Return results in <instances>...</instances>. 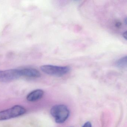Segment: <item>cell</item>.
Wrapping results in <instances>:
<instances>
[{
    "mask_svg": "<svg viewBox=\"0 0 127 127\" xmlns=\"http://www.w3.org/2000/svg\"><path fill=\"white\" fill-rule=\"evenodd\" d=\"M50 113L55 118L56 123L62 124L68 119L70 111L67 107L64 105H56L51 108Z\"/></svg>",
    "mask_w": 127,
    "mask_h": 127,
    "instance_id": "cell-1",
    "label": "cell"
},
{
    "mask_svg": "<svg viewBox=\"0 0 127 127\" xmlns=\"http://www.w3.org/2000/svg\"><path fill=\"white\" fill-rule=\"evenodd\" d=\"M26 112V110L21 105H14L11 108L0 111V121L20 116Z\"/></svg>",
    "mask_w": 127,
    "mask_h": 127,
    "instance_id": "cell-2",
    "label": "cell"
},
{
    "mask_svg": "<svg viewBox=\"0 0 127 127\" xmlns=\"http://www.w3.org/2000/svg\"><path fill=\"white\" fill-rule=\"evenodd\" d=\"M40 68L45 73L57 76H63L68 73L70 70V68L68 66H59L52 65H43Z\"/></svg>",
    "mask_w": 127,
    "mask_h": 127,
    "instance_id": "cell-3",
    "label": "cell"
},
{
    "mask_svg": "<svg viewBox=\"0 0 127 127\" xmlns=\"http://www.w3.org/2000/svg\"><path fill=\"white\" fill-rule=\"evenodd\" d=\"M21 76L20 69L0 70V82H9L18 78Z\"/></svg>",
    "mask_w": 127,
    "mask_h": 127,
    "instance_id": "cell-4",
    "label": "cell"
},
{
    "mask_svg": "<svg viewBox=\"0 0 127 127\" xmlns=\"http://www.w3.org/2000/svg\"><path fill=\"white\" fill-rule=\"evenodd\" d=\"M44 92L42 90H35L31 92L27 96V101L30 102H34L41 99L43 96Z\"/></svg>",
    "mask_w": 127,
    "mask_h": 127,
    "instance_id": "cell-5",
    "label": "cell"
},
{
    "mask_svg": "<svg viewBox=\"0 0 127 127\" xmlns=\"http://www.w3.org/2000/svg\"><path fill=\"white\" fill-rule=\"evenodd\" d=\"M21 76L32 77V78H39L41 76L40 72L32 68H26L20 69Z\"/></svg>",
    "mask_w": 127,
    "mask_h": 127,
    "instance_id": "cell-6",
    "label": "cell"
},
{
    "mask_svg": "<svg viewBox=\"0 0 127 127\" xmlns=\"http://www.w3.org/2000/svg\"><path fill=\"white\" fill-rule=\"evenodd\" d=\"M116 65L119 68H125L127 66V57H123L119 59L116 63Z\"/></svg>",
    "mask_w": 127,
    "mask_h": 127,
    "instance_id": "cell-7",
    "label": "cell"
},
{
    "mask_svg": "<svg viewBox=\"0 0 127 127\" xmlns=\"http://www.w3.org/2000/svg\"><path fill=\"white\" fill-rule=\"evenodd\" d=\"M82 127H92V125L90 122H87L84 124Z\"/></svg>",
    "mask_w": 127,
    "mask_h": 127,
    "instance_id": "cell-8",
    "label": "cell"
},
{
    "mask_svg": "<svg viewBox=\"0 0 127 127\" xmlns=\"http://www.w3.org/2000/svg\"><path fill=\"white\" fill-rule=\"evenodd\" d=\"M123 36L125 39L126 40L127 39V32H123Z\"/></svg>",
    "mask_w": 127,
    "mask_h": 127,
    "instance_id": "cell-9",
    "label": "cell"
},
{
    "mask_svg": "<svg viewBox=\"0 0 127 127\" xmlns=\"http://www.w3.org/2000/svg\"><path fill=\"white\" fill-rule=\"evenodd\" d=\"M116 26L117 27H119L121 25V24L120 23V22H117L116 23Z\"/></svg>",
    "mask_w": 127,
    "mask_h": 127,
    "instance_id": "cell-10",
    "label": "cell"
},
{
    "mask_svg": "<svg viewBox=\"0 0 127 127\" xmlns=\"http://www.w3.org/2000/svg\"><path fill=\"white\" fill-rule=\"evenodd\" d=\"M125 24H126V18H125Z\"/></svg>",
    "mask_w": 127,
    "mask_h": 127,
    "instance_id": "cell-11",
    "label": "cell"
}]
</instances>
